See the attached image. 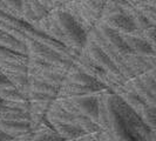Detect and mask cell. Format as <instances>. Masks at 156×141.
Wrapping results in <instances>:
<instances>
[{"instance_id":"9","label":"cell","mask_w":156,"mask_h":141,"mask_svg":"<svg viewBox=\"0 0 156 141\" xmlns=\"http://www.w3.org/2000/svg\"><path fill=\"white\" fill-rule=\"evenodd\" d=\"M27 87L31 88V89H34V91L41 92V93L49 94V95H52L54 98L58 96V92H59V88H60L59 86H55L53 84H49V82H47L42 79L35 78V77L30 75V74H28Z\"/></svg>"},{"instance_id":"18","label":"cell","mask_w":156,"mask_h":141,"mask_svg":"<svg viewBox=\"0 0 156 141\" xmlns=\"http://www.w3.org/2000/svg\"><path fill=\"white\" fill-rule=\"evenodd\" d=\"M11 82H9V80L7 79V77L4 74V73H1L0 72V86H4V85H9ZM12 85V84H11Z\"/></svg>"},{"instance_id":"4","label":"cell","mask_w":156,"mask_h":141,"mask_svg":"<svg viewBox=\"0 0 156 141\" xmlns=\"http://www.w3.org/2000/svg\"><path fill=\"white\" fill-rule=\"evenodd\" d=\"M101 21H103L107 26H109L110 28L115 30L121 34L132 33V32H135L137 30V27L134 24L133 20L127 16L121 8L110 13L108 16L101 18Z\"/></svg>"},{"instance_id":"14","label":"cell","mask_w":156,"mask_h":141,"mask_svg":"<svg viewBox=\"0 0 156 141\" xmlns=\"http://www.w3.org/2000/svg\"><path fill=\"white\" fill-rule=\"evenodd\" d=\"M31 8L33 9V12L35 13V16H38V19H42L44 16H48L51 13L49 8L46 5V2L41 1V0H27Z\"/></svg>"},{"instance_id":"6","label":"cell","mask_w":156,"mask_h":141,"mask_svg":"<svg viewBox=\"0 0 156 141\" xmlns=\"http://www.w3.org/2000/svg\"><path fill=\"white\" fill-rule=\"evenodd\" d=\"M95 27L99 30V32L101 33L102 37L107 40V42L116 51L117 53H120L121 55L125 56L126 54H128V53L132 52L129 49V47L127 46V44H126V41L122 38V34L121 33H119L115 30L110 28L109 26H107L101 20L95 25Z\"/></svg>"},{"instance_id":"21","label":"cell","mask_w":156,"mask_h":141,"mask_svg":"<svg viewBox=\"0 0 156 141\" xmlns=\"http://www.w3.org/2000/svg\"><path fill=\"white\" fill-rule=\"evenodd\" d=\"M1 106H2V105H0V108H1Z\"/></svg>"},{"instance_id":"10","label":"cell","mask_w":156,"mask_h":141,"mask_svg":"<svg viewBox=\"0 0 156 141\" xmlns=\"http://www.w3.org/2000/svg\"><path fill=\"white\" fill-rule=\"evenodd\" d=\"M117 95H120V96L123 99V101H125L127 105H129V106H130L137 114H140L141 110H143L144 106L147 105V102L143 101L137 94L134 93L133 91H128V89H126V91H123V92L119 93Z\"/></svg>"},{"instance_id":"8","label":"cell","mask_w":156,"mask_h":141,"mask_svg":"<svg viewBox=\"0 0 156 141\" xmlns=\"http://www.w3.org/2000/svg\"><path fill=\"white\" fill-rule=\"evenodd\" d=\"M54 129L58 132V134L62 138L63 140H80L83 135H86V132L79 127L75 124L69 122H55L52 124Z\"/></svg>"},{"instance_id":"20","label":"cell","mask_w":156,"mask_h":141,"mask_svg":"<svg viewBox=\"0 0 156 141\" xmlns=\"http://www.w3.org/2000/svg\"><path fill=\"white\" fill-rule=\"evenodd\" d=\"M128 1H130V2L135 4V2H140V1H146V0H128Z\"/></svg>"},{"instance_id":"13","label":"cell","mask_w":156,"mask_h":141,"mask_svg":"<svg viewBox=\"0 0 156 141\" xmlns=\"http://www.w3.org/2000/svg\"><path fill=\"white\" fill-rule=\"evenodd\" d=\"M9 82L18 89H23L28 84V73H12L6 74Z\"/></svg>"},{"instance_id":"2","label":"cell","mask_w":156,"mask_h":141,"mask_svg":"<svg viewBox=\"0 0 156 141\" xmlns=\"http://www.w3.org/2000/svg\"><path fill=\"white\" fill-rule=\"evenodd\" d=\"M82 53L87 55L93 63H95L99 67H101L103 70L109 72V73H120L116 66L112 61L108 55L106 54V52L102 49L99 45H96L94 41L87 39L85 46L82 47Z\"/></svg>"},{"instance_id":"11","label":"cell","mask_w":156,"mask_h":141,"mask_svg":"<svg viewBox=\"0 0 156 141\" xmlns=\"http://www.w3.org/2000/svg\"><path fill=\"white\" fill-rule=\"evenodd\" d=\"M133 4V2H132ZM135 7L140 11L143 16L148 19L153 25L156 24V4L155 0H146L133 4Z\"/></svg>"},{"instance_id":"1","label":"cell","mask_w":156,"mask_h":141,"mask_svg":"<svg viewBox=\"0 0 156 141\" xmlns=\"http://www.w3.org/2000/svg\"><path fill=\"white\" fill-rule=\"evenodd\" d=\"M51 14L62 32L66 47L68 49H82L88 39L87 31L82 27V25L65 8L53 9Z\"/></svg>"},{"instance_id":"16","label":"cell","mask_w":156,"mask_h":141,"mask_svg":"<svg viewBox=\"0 0 156 141\" xmlns=\"http://www.w3.org/2000/svg\"><path fill=\"white\" fill-rule=\"evenodd\" d=\"M155 26H149L143 30H136V33L144 40H147L154 48H155Z\"/></svg>"},{"instance_id":"15","label":"cell","mask_w":156,"mask_h":141,"mask_svg":"<svg viewBox=\"0 0 156 141\" xmlns=\"http://www.w3.org/2000/svg\"><path fill=\"white\" fill-rule=\"evenodd\" d=\"M7 9L11 12L12 16L21 19V6H23V0H1ZM23 20V19H21Z\"/></svg>"},{"instance_id":"17","label":"cell","mask_w":156,"mask_h":141,"mask_svg":"<svg viewBox=\"0 0 156 141\" xmlns=\"http://www.w3.org/2000/svg\"><path fill=\"white\" fill-rule=\"evenodd\" d=\"M14 140V136H12L9 133L5 132L4 129L0 128V141H11Z\"/></svg>"},{"instance_id":"12","label":"cell","mask_w":156,"mask_h":141,"mask_svg":"<svg viewBox=\"0 0 156 141\" xmlns=\"http://www.w3.org/2000/svg\"><path fill=\"white\" fill-rule=\"evenodd\" d=\"M139 115L150 129L156 131V105L147 103Z\"/></svg>"},{"instance_id":"7","label":"cell","mask_w":156,"mask_h":141,"mask_svg":"<svg viewBox=\"0 0 156 141\" xmlns=\"http://www.w3.org/2000/svg\"><path fill=\"white\" fill-rule=\"evenodd\" d=\"M122 38L126 41L127 46L129 47V49L134 53L141 55H155L156 48L151 46L147 40L140 37L136 31L122 34Z\"/></svg>"},{"instance_id":"3","label":"cell","mask_w":156,"mask_h":141,"mask_svg":"<svg viewBox=\"0 0 156 141\" xmlns=\"http://www.w3.org/2000/svg\"><path fill=\"white\" fill-rule=\"evenodd\" d=\"M76 110L98 122L99 119V93L67 98Z\"/></svg>"},{"instance_id":"19","label":"cell","mask_w":156,"mask_h":141,"mask_svg":"<svg viewBox=\"0 0 156 141\" xmlns=\"http://www.w3.org/2000/svg\"><path fill=\"white\" fill-rule=\"evenodd\" d=\"M61 4H62V7L66 5V4H69V2H73V1H76V0H59Z\"/></svg>"},{"instance_id":"5","label":"cell","mask_w":156,"mask_h":141,"mask_svg":"<svg viewBox=\"0 0 156 141\" xmlns=\"http://www.w3.org/2000/svg\"><path fill=\"white\" fill-rule=\"evenodd\" d=\"M66 78H67L68 81H72V82H75V84H79V85H82V86L90 88L95 93H102V92L109 89L101 80L94 78L93 75L87 74L83 70L76 68L75 66L66 74Z\"/></svg>"}]
</instances>
